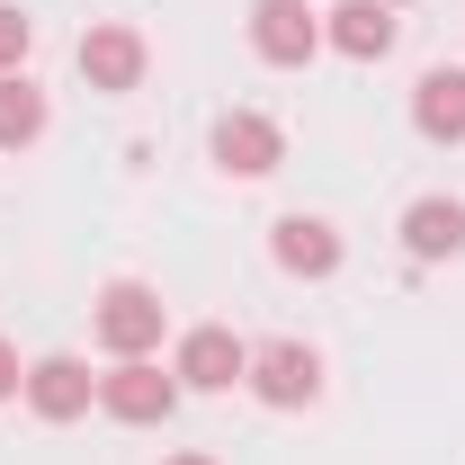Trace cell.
Returning a JSON list of instances; mask_svg holds the SVG:
<instances>
[{
  "mask_svg": "<svg viewBox=\"0 0 465 465\" xmlns=\"http://www.w3.org/2000/svg\"><path fill=\"white\" fill-rule=\"evenodd\" d=\"M162 322H171V304L143 287V278H108L99 287V313H90V331L108 358H153L162 349Z\"/></svg>",
  "mask_w": 465,
  "mask_h": 465,
  "instance_id": "obj_1",
  "label": "cell"
},
{
  "mask_svg": "<svg viewBox=\"0 0 465 465\" xmlns=\"http://www.w3.org/2000/svg\"><path fill=\"white\" fill-rule=\"evenodd\" d=\"M99 411L125 420V430H162L179 411V376H162L153 358H116L108 376H99Z\"/></svg>",
  "mask_w": 465,
  "mask_h": 465,
  "instance_id": "obj_2",
  "label": "cell"
},
{
  "mask_svg": "<svg viewBox=\"0 0 465 465\" xmlns=\"http://www.w3.org/2000/svg\"><path fill=\"white\" fill-rule=\"evenodd\" d=\"M242 385H251L269 411H304L313 394H322V358H313L304 341H260V349H251V376H242Z\"/></svg>",
  "mask_w": 465,
  "mask_h": 465,
  "instance_id": "obj_3",
  "label": "cell"
},
{
  "mask_svg": "<svg viewBox=\"0 0 465 465\" xmlns=\"http://www.w3.org/2000/svg\"><path fill=\"white\" fill-rule=\"evenodd\" d=\"M171 376L188 385V394H232L242 376H251V349L232 341L224 322H197L188 341H179V358H171Z\"/></svg>",
  "mask_w": 465,
  "mask_h": 465,
  "instance_id": "obj_4",
  "label": "cell"
},
{
  "mask_svg": "<svg viewBox=\"0 0 465 465\" xmlns=\"http://www.w3.org/2000/svg\"><path fill=\"white\" fill-rule=\"evenodd\" d=\"M215 162H224L232 179H269L278 162H287V134H278V116H260V108L215 116Z\"/></svg>",
  "mask_w": 465,
  "mask_h": 465,
  "instance_id": "obj_5",
  "label": "cell"
},
{
  "mask_svg": "<svg viewBox=\"0 0 465 465\" xmlns=\"http://www.w3.org/2000/svg\"><path fill=\"white\" fill-rule=\"evenodd\" d=\"M251 54L260 63H313L322 54V18H313V9H304V0H260V9H251Z\"/></svg>",
  "mask_w": 465,
  "mask_h": 465,
  "instance_id": "obj_6",
  "label": "cell"
},
{
  "mask_svg": "<svg viewBox=\"0 0 465 465\" xmlns=\"http://www.w3.org/2000/svg\"><path fill=\"white\" fill-rule=\"evenodd\" d=\"M18 394H27V411H36V420H81V411L99 403V376H90V367H81V358H36V367H27V385H18Z\"/></svg>",
  "mask_w": 465,
  "mask_h": 465,
  "instance_id": "obj_7",
  "label": "cell"
},
{
  "mask_svg": "<svg viewBox=\"0 0 465 465\" xmlns=\"http://www.w3.org/2000/svg\"><path fill=\"white\" fill-rule=\"evenodd\" d=\"M322 45H341L349 63H385L394 54V0H341L322 18Z\"/></svg>",
  "mask_w": 465,
  "mask_h": 465,
  "instance_id": "obj_8",
  "label": "cell"
},
{
  "mask_svg": "<svg viewBox=\"0 0 465 465\" xmlns=\"http://www.w3.org/2000/svg\"><path fill=\"white\" fill-rule=\"evenodd\" d=\"M269 251H278L287 278H331L341 269V232L322 224V215H278L269 224Z\"/></svg>",
  "mask_w": 465,
  "mask_h": 465,
  "instance_id": "obj_9",
  "label": "cell"
},
{
  "mask_svg": "<svg viewBox=\"0 0 465 465\" xmlns=\"http://www.w3.org/2000/svg\"><path fill=\"white\" fill-rule=\"evenodd\" d=\"M411 125L430 143H465V63H439L411 81Z\"/></svg>",
  "mask_w": 465,
  "mask_h": 465,
  "instance_id": "obj_10",
  "label": "cell"
},
{
  "mask_svg": "<svg viewBox=\"0 0 465 465\" xmlns=\"http://www.w3.org/2000/svg\"><path fill=\"white\" fill-rule=\"evenodd\" d=\"M81 81H90V90H134V81H143V36H134V27H90V36H81Z\"/></svg>",
  "mask_w": 465,
  "mask_h": 465,
  "instance_id": "obj_11",
  "label": "cell"
},
{
  "mask_svg": "<svg viewBox=\"0 0 465 465\" xmlns=\"http://www.w3.org/2000/svg\"><path fill=\"white\" fill-rule=\"evenodd\" d=\"M403 242H411V260H457L465 251V206L457 197H411Z\"/></svg>",
  "mask_w": 465,
  "mask_h": 465,
  "instance_id": "obj_12",
  "label": "cell"
},
{
  "mask_svg": "<svg viewBox=\"0 0 465 465\" xmlns=\"http://www.w3.org/2000/svg\"><path fill=\"white\" fill-rule=\"evenodd\" d=\"M36 134H45V90L18 81V72H0V153H27Z\"/></svg>",
  "mask_w": 465,
  "mask_h": 465,
  "instance_id": "obj_13",
  "label": "cell"
},
{
  "mask_svg": "<svg viewBox=\"0 0 465 465\" xmlns=\"http://www.w3.org/2000/svg\"><path fill=\"white\" fill-rule=\"evenodd\" d=\"M27 45H36V18H27L18 0H0V72H18V63H27Z\"/></svg>",
  "mask_w": 465,
  "mask_h": 465,
  "instance_id": "obj_14",
  "label": "cell"
},
{
  "mask_svg": "<svg viewBox=\"0 0 465 465\" xmlns=\"http://www.w3.org/2000/svg\"><path fill=\"white\" fill-rule=\"evenodd\" d=\"M18 385H27V367H18V349L0 341V403H9V394H18Z\"/></svg>",
  "mask_w": 465,
  "mask_h": 465,
  "instance_id": "obj_15",
  "label": "cell"
},
{
  "mask_svg": "<svg viewBox=\"0 0 465 465\" xmlns=\"http://www.w3.org/2000/svg\"><path fill=\"white\" fill-rule=\"evenodd\" d=\"M171 465H215V457H197V448H188V457H171Z\"/></svg>",
  "mask_w": 465,
  "mask_h": 465,
  "instance_id": "obj_16",
  "label": "cell"
}]
</instances>
